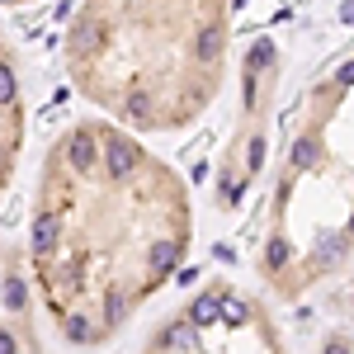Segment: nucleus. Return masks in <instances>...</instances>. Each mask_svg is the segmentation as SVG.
<instances>
[{"label":"nucleus","mask_w":354,"mask_h":354,"mask_svg":"<svg viewBox=\"0 0 354 354\" xmlns=\"http://www.w3.org/2000/svg\"><path fill=\"white\" fill-rule=\"evenodd\" d=\"M189 189L133 133L81 118L43 156L28 279L57 340L104 345L180 270L189 250Z\"/></svg>","instance_id":"1"},{"label":"nucleus","mask_w":354,"mask_h":354,"mask_svg":"<svg viewBox=\"0 0 354 354\" xmlns=\"http://www.w3.org/2000/svg\"><path fill=\"white\" fill-rule=\"evenodd\" d=\"M227 62V0H81L66 76L100 113L142 133L185 128L213 104Z\"/></svg>","instance_id":"2"},{"label":"nucleus","mask_w":354,"mask_h":354,"mask_svg":"<svg viewBox=\"0 0 354 354\" xmlns=\"http://www.w3.org/2000/svg\"><path fill=\"white\" fill-rule=\"evenodd\" d=\"M213 326H250L260 330V317L250 312V302L236 298L232 288H208L180 312L170 317L161 330H151V350H203L208 345V330Z\"/></svg>","instance_id":"3"},{"label":"nucleus","mask_w":354,"mask_h":354,"mask_svg":"<svg viewBox=\"0 0 354 354\" xmlns=\"http://www.w3.org/2000/svg\"><path fill=\"white\" fill-rule=\"evenodd\" d=\"M19 151H24V81H19L15 53L0 38V198L15 180Z\"/></svg>","instance_id":"4"},{"label":"nucleus","mask_w":354,"mask_h":354,"mask_svg":"<svg viewBox=\"0 0 354 354\" xmlns=\"http://www.w3.org/2000/svg\"><path fill=\"white\" fill-rule=\"evenodd\" d=\"M330 76H335L340 85H354V57H350V62H340V66H335Z\"/></svg>","instance_id":"5"},{"label":"nucleus","mask_w":354,"mask_h":354,"mask_svg":"<svg viewBox=\"0 0 354 354\" xmlns=\"http://www.w3.org/2000/svg\"><path fill=\"white\" fill-rule=\"evenodd\" d=\"M0 5H24V0H0Z\"/></svg>","instance_id":"6"}]
</instances>
